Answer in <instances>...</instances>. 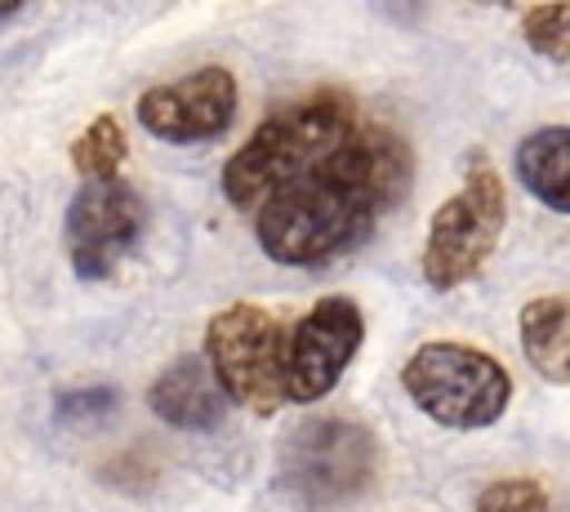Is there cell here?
I'll return each mask as SVG.
<instances>
[{"label":"cell","mask_w":570,"mask_h":512,"mask_svg":"<svg viewBox=\"0 0 570 512\" xmlns=\"http://www.w3.org/2000/svg\"><path fill=\"white\" fill-rule=\"evenodd\" d=\"M379 463V436L365 423L343 414L303 419L276 450V490L307 512H330L370 494Z\"/></svg>","instance_id":"obj_3"},{"label":"cell","mask_w":570,"mask_h":512,"mask_svg":"<svg viewBox=\"0 0 570 512\" xmlns=\"http://www.w3.org/2000/svg\"><path fill=\"white\" fill-rule=\"evenodd\" d=\"M472 512H552V499L534 476H499L476 494Z\"/></svg>","instance_id":"obj_15"},{"label":"cell","mask_w":570,"mask_h":512,"mask_svg":"<svg viewBox=\"0 0 570 512\" xmlns=\"http://www.w3.org/2000/svg\"><path fill=\"white\" fill-rule=\"evenodd\" d=\"M236 76L227 67H196L183 80L151 85L138 93V125L165 142H205L236 120Z\"/></svg>","instance_id":"obj_9"},{"label":"cell","mask_w":570,"mask_h":512,"mask_svg":"<svg viewBox=\"0 0 570 512\" xmlns=\"http://www.w3.org/2000/svg\"><path fill=\"white\" fill-rule=\"evenodd\" d=\"M147 405L160 423L183 427V432H214L227 414V392L218 387L205 352L174 356L147 387Z\"/></svg>","instance_id":"obj_10"},{"label":"cell","mask_w":570,"mask_h":512,"mask_svg":"<svg viewBox=\"0 0 570 512\" xmlns=\"http://www.w3.org/2000/svg\"><path fill=\"white\" fill-rule=\"evenodd\" d=\"M521 356L543 383H570V294H539L517 316Z\"/></svg>","instance_id":"obj_12"},{"label":"cell","mask_w":570,"mask_h":512,"mask_svg":"<svg viewBox=\"0 0 570 512\" xmlns=\"http://www.w3.org/2000/svg\"><path fill=\"white\" fill-rule=\"evenodd\" d=\"M116 410V387H67L58 392L53 401V419L58 423H89V419H102Z\"/></svg>","instance_id":"obj_16"},{"label":"cell","mask_w":570,"mask_h":512,"mask_svg":"<svg viewBox=\"0 0 570 512\" xmlns=\"http://www.w3.org/2000/svg\"><path fill=\"white\" fill-rule=\"evenodd\" d=\"M18 9H22V4H18V0H9V4H0V18H13Z\"/></svg>","instance_id":"obj_17"},{"label":"cell","mask_w":570,"mask_h":512,"mask_svg":"<svg viewBox=\"0 0 570 512\" xmlns=\"http://www.w3.org/2000/svg\"><path fill=\"white\" fill-rule=\"evenodd\" d=\"M405 396L450 432H481L494 427L512 405L508 370L459 338H428L401 365Z\"/></svg>","instance_id":"obj_4"},{"label":"cell","mask_w":570,"mask_h":512,"mask_svg":"<svg viewBox=\"0 0 570 512\" xmlns=\"http://www.w3.org/2000/svg\"><path fill=\"white\" fill-rule=\"evenodd\" d=\"M410 183L414 151L405 134L365 116L356 134H347L254 214L258 249L285 267H316L352 254L405 200Z\"/></svg>","instance_id":"obj_1"},{"label":"cell","mask_w":570,"mask_h":512,"mask_svg":"<svg viewBox=\"0 0 570 512\" xmlns=\"http://www.w3.org/2000/svg\"><path fill=\"white\" fill-rule=\"evenodd\" d=\"M521 40L548 62H570V4H530L521 13Z\"/></svg>","instance_id":"obj_14"},{"label":"cell","mask_w":570,"mask_h":512,"mask_svg":"<svg viewBox=\"0 0 570 512\" xmlns=\"http://www.w3.org/2000/svg\"><path fill=\"white\" fill-rule=\"evenodd\" d=\"M512 169L539 205L570 214V125H543L525 134L512 151Z\"/></svg>","instance_id":"obj_11"},{"label":"cell","mask_w":570,"mask_h":512,"mask_svg":"<svg viewBox=\"0 0 570 512\" xmlns=\"http://www.w3.org/2000/svg\"><path fill=\"white\" fill-rule=\"evenodd\" d=\"M365 343V316L347 294H325L303 312V321L289 329V401L312 405L352 365V356Z\"/></svg>","instance_id":"obj_8"},{"label":"cell","mask_w":570,"mask_h":512,"mask_svg":"<svg viewBox=\"0 0 570 512\" xmlns=\"http://www.w3.org/2000/svg\"><path fill=\"white\" fill-rule=\"evenodd\" d=\"M365 120L361 102L343 89H316L276 107L249 142H240L223 165V196L240 214H258L281 187H289L303 169H312L325 151H334Z\"/></svg>","instance_id":"obj_2"},{"label":"cell","mask_w":570,"mask_h":512,"mask_svg":"<svg viewBox=\"0 0 570 512\" xmlns=\"http://www.w3.org/2000/svg\"><path fill=\"white\" fill-rule=\"evenodd\" d=\"M125 151H129V138H125V125L102 111L94 116L80 138L71 142V169L85 178V183H111L120 178V165H125Z\"/></svg>","instance_id":"obj_13"},{"label":"cell","mask_w":570,"mask_h":512,"mask_svg":"<svg viewBox=\"0 0 570 512\" xmlns=\"http://www.w3.org/2000/svg\"><path fill=\"white\" fill-rule=\"evenodd\" d=\"M142 227H147V205H142V196L125 178L85 183L71 196L67 218H62V240H67L71 272L80 280L116 276V267L138 245Z\"/></svg>","instance_id":"obj_7"},{"label":"cell","mask_w":570,"mask_h":512,"mask_svg":"<svg viewBox=\"0 0 570 512\" xmlns=\"http://www.w3.org/2000/svg\"><path fill=\"white\" fill-rule=\"evenodd\" d=\"M503 223H508L503 178L485 156H472L463 187L450 200H441L428 223V240H423V258H419L423 280L441 294L472 280L490 263V254L503 236Z\"/></svg>","instance_id":"obj_6"},{"label":"cell","mask_w":570,"mask_h":512,"mask_svg":"<svg viewBox=\"0 0 570 512\" xmlns=\"http://www.w3.org/2000/svg\"><path fill=\"white\" fill-rule=\"evenodd\" d=\"M205 361L232 405L276 414L289 401V329L258 303H227L205 325Z\"/></svg>","instance_id":"obj_5"}]
</instances>
